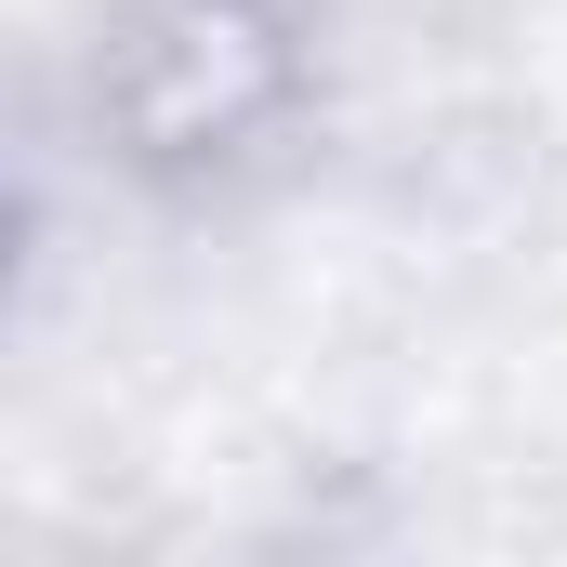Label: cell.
I'll return each instance as SVG.
<instances>
[{"mask_svg":"<svg viewBox=\"0 0 567 567\" xmlns=\"http://www.w3.org/2000/svg\"><path fill=\"white\" fill-rule=\"evenodd\" d=\"M93 145L158 198H225L317 120V0H93Z\"/></svg>","mask_w":567,"mask_h":567,"instance_id":"obj_1","label":"cell"}]
</instances>
